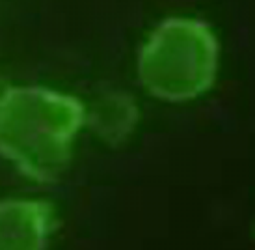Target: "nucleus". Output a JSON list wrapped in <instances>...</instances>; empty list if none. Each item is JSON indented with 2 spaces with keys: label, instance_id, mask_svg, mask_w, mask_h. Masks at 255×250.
I'll use <instances>...</instances> for the list:
<instances>
[{
  "label": "nucleus",
  "instance_id": "nucleus-1",
  "mask_svg": "<svg viewBox=\"0 0 255 250\" xmlns=\"http://www.w3.org/2000/svg\"><path fill=\"white\" fill-rule=\"evenodd\" d=\"M84 127V103L45 86H9L0 101V155L41 183L62 176Z\"/></svg>",
  "mask_w": 255,
  "mask_h": 250
},
{
  "label": "nucleus",
  "instance_id": "nucleus-2",
  "mask_svg": "<svg viewBox=\"0 0 255 250\" xmlns=\"http://www.w3.org/2000/svg\"><path fill=\"white\" fill-rule=\"evenodd\" d=\"M220 43L214 30L198 17H168L145 37L136 71L149 95L168 103H186L216 82Z\"/></svg>",
  "mask_w": 255,
  "mask_h": 250
},
{
  "label": "nucleus",
  "instance_id": "nucleus-3",
  "mask_svg": "<svg viewBox=\"0 0 255 250\" xmlns=\"http://www.w3.org/2000/svg\"><path fill=\"white\" fill-rule=\"evenodd\" d=\"M56 217L49 202L11 198L0 202V250H45Z\"/></svg>",
  "mask_w": 255,
  "mask_h": 250
},
{
  "label": "nucleus",
  "instance_id": "nucleus-4",
  "mask_svg": "<svg viewBox=\"0 0 255 250\" xmlns=\"http://www.w3.org/2000/svg\"><path fill=\"white\" fill-rule=\"evenodd\" d=\"M140 107L130 93L105 90L84 105V125L108 146H120L134 133Z\"/></svg>",
  "mask_w": 255,
  "mask_h": 250
},
{
  "label": "nucleus",
  "instance_id": "nucleus-5",
  "mask_svg": "<svg viewBox=\"0 0 255 250\" xmlns=\"http://www.w3.org/2000/svg\"><path fill=\"white\" fill-rule=\"evenodd\" d=\"M7 90H9V84L6 82V79H4V75L0 73V101L4 99V95H6Z\"/></svg>",
  "mask_w": 255,
  "mask_h": 250
}]
</instances>
